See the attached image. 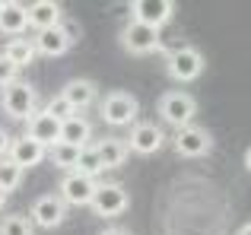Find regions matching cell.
<instances>
[{"instance_id":"obj_1","label":"cell","mask_w":251,"mask_h":235,"mask_svg":"<svg viewBox=\"0 0 251 235\" xmlns=\"http://www.w3.org/2000/svg\"><path fill=\"white\" fill-rule=\"evenodd\" d=\"M0 108L13 118V121H29L32 115L38 112V95L32 89V83L16 80L10 86L0 89Z\"/></svg>"},{"instance_id":"obj_2","label":"cell","mask_w":251,"mask_h":235,"mask_svg":"<svg viewBox=\"0 0 251 235\" xmlns=\"http://www.w3.org/2000/svg\"><path fill=\"white\" fill-rule=\"evenodd\" d=\"M156 112H159V118L169 124V127L181 130V127H188V124H194L197 102L191 99L188 93H181V89H169V93L159 95V102H156Z\"/></svg>"},{"instance_id":"obj_3","label":"cell","mask_w":251,"mask_h":235,"mask_svg":"<svg viewBox=\"0 0 251 235\" xmlns=\"http://www.w3.org/2000/svg\"><path fill=\"white\" fill-rule=\"evenodd\" d=\"M92 213L102 219H118L121 213H127L130 207V194L127 188L115 185V181H102V185L96 188V194H92Z\"/></svg>"},{"instance_id":"obj_4","label":"cell","mask_w":251,"mask_h":235,"mask_svg":"<svg viewBox=\"0 0 251 235\" xmlns=\"http://www.w3.org/2000/svg\"><path fill=\"white\" fill-rule=\"evenodd\" d=\"M99 112H102V121L108 124V127H134L140 105H137V99L130 93H118L115 89V93H108L102 99Z\"/></svg>"},{"instance_id":"obj_5","label":"cell","mask_w":251,"mask_h":235,"mask_svg":"<svg viewBox=\"0 0 251 235\" xmlns=\"http://www.w3.org/2000/svg\"><path fill=\"white\" fill-rule=\"evenodd\" d=\"M203 67H207V61H203V54L197 48H191V45H184V48H175L166 54V70L169 76L175 83H191L197 80V76L203 73Z\"/></svg>"},{"instance_id":"obj_6","label":"cell","mask_w":251,"mask_h":235,"mask_svg":"<svg viewBox=\"0 0 251 235\" xmlns=\"http://www.w3.org/2000/svg\"><path fill=\"white\" fill-rule=\"evenodd\" d=\"M118 42H121V48L127 51V54H153V51L162 48V32L130 19V23H124Z\"/></svg>"},{"instance_id":"obj_7","label":"cell","mask_w":251,"mask_h":235,"mask_svg":"<svg viewBox=\"0 0 251 235\" xmlns=\"http://www.w3.org/2000/svg\"><path fill=\"white\" fill-rule=\"evenodd\" d=\"M172 146L184 159H201V156H207L213 149V137H210V130L197 127V124H188V127L172 134Z\"/></svg>"},{"instance_id":"obj_8","label":"cell","mask_w":251,"mask_h":235,"mask_svg":"<svg viewBox=\"0 0 251 235\" xmlns=\"http://www.w3.org/2000/svg\"><path fill=\"white\" fill-rule=\"evenodd\" d=\"M124 140H127L130 153L153 156V153H159V149L166 146V130H162L159 124H153V121H137L134 127L127 130Z\"/></svg>"},{"instance_id":"obj_9","label":"cell","mask_w":251,"mask_h":235,"mask_svg":"<svg viewBox=\"0 0 251 235\" xmlns=\"http://www.w3.org/2000/svg\"><path fill=\"white\" fill-rule=\"evenodd\" d=\"M172 16H175V3L172 0H134L130 3V19L150 25V29H162Z\"/></svg>"},{"instance_id":"obj_10","label":"cell","mask_w":251,"mask_h":235,"mask_svg":"<svg viewBox=\"0 0 251 235\" xmlns=\"http://www.w3.org/2000/svg\"><path fill=\"white\" fill-rule=\"evenodd\" d=\"M32 226H38V229H57V226L67 219V204H64L57 194H42V197L32 204Z\"/></svg>"},{"instance_id":"obj_11","label":"cell","mask_w":251,"mask_h":235,"mask_svg":"<svg viewBox=\"0 0 251 235\" xmlns=\"http://www.w3.org/2000/svg\"><path fill=\"white\" fill-rule=\"evenodd\" d=\"M96 188H99L96 178H86L80 172H67L61 178V194H57V197H61L64 204H70V207H89Z\"/></svg>"},{"instance_id":"obj_12","label":"cell","mask_w":251,"mask_h":235,"mask_svg":"<svg viewBox=\"0 0 251 235\" xmlns=\"http://www.w3.org/2000/svg\"><path fill=\"white\" fill-rule=\"evenodd\" d=\"M25 137H32L35 143H42L45 149H51V146H57L61 143V121L57 118H51L48 112H35L25 121Z\"/></svg>"},{"instance_id":"obj_13","label":"cell","mask_w":251,"mask_h":235,"mask_svg":"<svg viewBox=\"0 0 251 235\" xmlns=\"http://www.w3.org/2000/svg\"><path fill=\"white\" fill-rule=\"evenodd\" d=\"M6 159L16 162V165L25 172V168H35L38 162L48 159V149H45L42 143H35L32 137H25V134H23V137H16V140L10 143V156H6Z\"/></svg>"},{"instance_id":"obj_14","label":"cell","mask_w":251,"mask_h":235,"mask_svg":"<svg viewBox=\"0 0 251 235\" xmlns=\"http://www.w3.org/2000/svg\"><path fill=\"white\" fill-rule=\"evenodd\" d=\"M29 29V6L16 3V0H3L0 10V32L10 38H23V32Z\"/></svg>"},{"instance_id":"obj_15","label":"cell","mask_w":251,"mask_h":235,"mask_svg":"<svg viewBox=\"0 0 251 235\" xmlns=\"http://www.w3.org/2000/svg\"><path fill=\"white\" fill-rule=\"evenodd\" d=\"M61 19H64V10L57 0H35V3H29V25L35 32L54 29V25H61Z\"/></svg>"},{"instance_id":"obj_16","label":"cell","mask_w":251,"mask_h":235,"mask_svg":"<svg viewBox=\"0 0 251 235\" xmlns=\"http://www.w3.org/2000/svg\"><path fill=\"white\" fill-rule=\"evenodd\" d=\"M32 45H35V51L42 57H61L67 54L74 45H70V38L64 35L61 25H54V29H45V32H35V38H32Z\"/></svg>"},{"instance_id":"obj_17","label":"cell","mask_w":251,"mask_h":235,"mask_svg":"<svg viewBox=\"0 0 251 235\" xmlns=\"http://www.w3.org/2000/svg\"><path fill=\"white\" fill-rule=\"evenodd\" d=\"M61 95L74 105V112H83V108H89L92 102L99 99V86L92 80H83L80 76V80H70L67 86L61 89Z\"/></svg>"},{"instance_id":"obj_18","label":"cell","mask_w":251,"mask_h":235,"mask_svg":"<svg viewBox=\"0 0 251 235\" xmlns=\"http://www.w3.org/2000/svg\"><path fill=\"white\" fill-rule=\"evenodd\" d=\"M96 149H99V156H102L105 168H121L130 156V146H127L124 137H105V140L96 143Z\"/></svg>"},{"instance_id":"obj_19","label":"cell","mask_w":251,"mask_h":235,"mask_svg":"<svg viewBox=\"0 0 251 235\" xmlns=\"http://www.w3.org/2000/svg\"><path fill=\"white\" fill-rule=\"evenodd\" d=\"M61 143H70V146L83 149L92 143V124L86 121L83 115H74L70 121L61 124Z\"/></svg>"},{"instance_id":"obj_20","label":"cell","mask_w":251,"mask_h":235,"mask_svg":"<svg viewBox=\"0 0 251 235\" xmlns=\"http://www.w3.org/2000/svg\"><path fill=\"white\" fill-rule=\"evenodd\" d=\"M0 54H3L6 61H13L19 70H23V67H29V64L35 61L38 51H35V45H32V38L23 35V38H10V42L3 45V51H0Z\"/></svg>"},{"instance_id":"obj_21","label":"cell","mask_w":251,"mask_h":235,"mask_svg":"<svg viewBox=\"0 0 251 235\" xmlns=\"http://www.w3.org/2000/svg\"><path fill=\"white\" fill-rule=\"evenodd\" d=\"M74 172L86 175V178H99V175L105 172L102 156H99L96 143H89V146H83V149H80V162H76V168H74Z\"/></svg>"},{"instance_id":"obj_22","label":"cell","mask_w":251,"mask_h":235,"mask_svg":"<svg viewBox=\"0 0 251 235\" xmlns=\"http://www.w3.org/2000/svg\"><path fill=\"white\" fill-rule=\"evenodd\" d=\"M48 159L54 162L57 168H64V172H74L76 162H80V149L70 146V143H57V146L48 149Z\"/></svg>"},{"instance_id":"obj_23","label":"cell","mask_w":251,"mask_h":235,"mask_svg":"<svg viewBox=\"0 0 251 235\" xmlns=\"http://www.w3.org/2000/svg\"><path fill=\"white\" fill-rule=\"evenodd\" d=\"M23 185V168L10 159H0V191L3 194H13L16 188Z\"/></svg>"},{"instance_id":"obj_24","label":"cell","mask_w":251,"mask_h":235,"mask_svg":"<svg viewBox=\"0 0 251 235\" xmlns=\"http://www.w3.org/2000/svg\"><path fill=\"white\" fill-rule=\"evenodd\" d=\"M32 219L23 213H10V216L0 219V235H32Z\"/></svg>"},{"instance_id":"obj_25","label":"cell","mask_w":251,"mask_h":235,"mask_svg":"<svg viewBox=\"0 0 251 235\" xmlns=\"http://www.w3.org/2000/svg\"><path fill=\"white\" fill-rule=\"evenodd\" d=\"M45 112H48L51 118H57V121H70V118H74L76 112H74V105H70V102L67 99H64V95L61 93H57V95H51V99H48V105H45Z\"/></svg>"},{"instance_id":"obj_26","label":"cell","mask_w":251,"mask_h":235,"mask_svg":"<svg viewBox=\"0 0 251 235\" xmlns=\"http://www.w3.org/2000/svg\"><path fill=\"white\" fill-rule=\"evenodd\" d=\"M19 80V67L13 61H6L3 54H0V89L3 86H10V83H16Z\"/></svg>"},{"instance_id":"obj_27","label":"cell","mask_w":251,"mask_h":235,"mask_svg":"<svg viewBox=\"0 0 251 235\" xmlns=\"http://www.w3.org/2000/svg\"><path fill=\"white\" fill-rule=\"evenodd\" d=\"M61 29H64V35L70 38V45H76V42H80V35H83V25L76 23L74 16H64V19H61Z\"/></svg>"},{"instance_id":"obj_28","label":"cell","mask_w":251,"mask_h":235,"mask_svg":"<svg viewBox=\"0 0 251 235\" xmlns=\"http://www.w3.org/2000/svg\"><path fill=\"white\" fill-rule=\"evenodd\" d=\"M10 134H6V130L3 127H0V159H3V153H10Z\"/></svg>"},{"instance_id":"obj_29","label":"cell","mask_w":251,"mask_h":235,"mask_svg":"<svg viewBox=\"0 0 251 235\" xmlns=\"http://www.w3.org/2000/svg\"><path fill=\"white\" fill-rule=\"evenodd\" d=\"M99 235H130L127 229H118V226H108V229H102Z\"/></svg>"},{"instance_id":"obj_30","label":"cell","mask_w":251,"mask_h":235,"mask_svg":"<svg viewBox=\"0 0 251 235\" xmlns=\"http://www.w3.org/2000/svg\"><path fill=\"white\" fill-rule=\"evenodd\" d=\"M235 235H251V223H245V226H242V229L235 232Z\"/></svg>"},{"instance_id":"obj_31","label":"cell","mask_w":251,"mask_h":235,"mask_svg":"<svg viewBox=\"0 0 251 235\" xmlns=\"http://www.w3.org/2000/svg\"><path fill=\"white\" fill-rule=\"evenodd\" d=\"M245 168L251 172V146H248V153H245Z\"/></svg>"},{"instance_id":"obj_32","label":"cell","mask_w":251,"mask_h":235,"mask_svg":"<svg viewBox=\"0 0 251 235\" xmlns=\"http://www.w3.org/2000/svg\"><path fill=\"white\" fill-rule=\"evenodd\" d=\"M3 204H6V194H3V191H0V210H3Z\"/></svg>"},{"instance_id":"obj_33","label":"cell","mask_w":251,"mask_h":235,"mask_svg":"<svg viewBox=\"0 0 251 235\" xmlns=\"http://www.w3.org/2000/svg\"><path fill=\"white\" fill-rule=\"evenodd\" d=\"M0 10H3V0H0Z\"/></svg>"}]
</instances>
